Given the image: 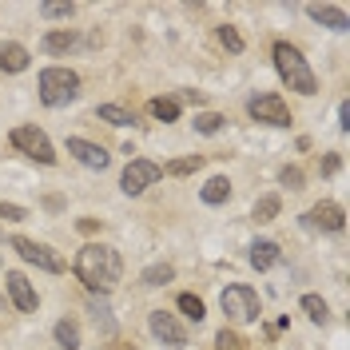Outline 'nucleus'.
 <instances>
[{
  "label": "nucleus",
  "instance_id": "obj_2",
  "mask_svg": "<svg viewBox=\"0 0 350 350\" xmlns=\"http://www.w3.org/2000/svg\"><path fill=\"white\" fill-rule=\"evenodd\" d=\"M271 56H275V68H279L283 84H291V92H299V96H314V92H319V80H314L310 64L303 60V52H299L295 44L279 40L271 48Z\"/></svg>",
  "mask_w": 350,
  "mask_h": 350
},
{
  "label": "nucleus",
  "instance_id": "obj_17",
  "mask_svg": "<svg viewBox=\"0 0 350 350\" xmlns=\"http://www.w3.org/2000/svg\"><path fill=\"white\" fill-rule=\"evenodd\" d=\"M28 60H32V56H28L24 44H4V48H0V72H12V76H16V72L28 68Z\"/></svg>",
  "mask_w": 350,
  "mask_h": 350
},
{
  "label": "nucleus",
  "instance_id": "obj_10",
  "mask_svg": "<svg viewBox=\"0 0 350 350\" xmlns=\"http://www.w3.org/2000/svg\"><path fill=\"white\" fill-rule=\"evenodd\" d=\"M4 286H8V299H12V306H16V310H24V314H32V310L40 306V299H36V291H32V283L24 279L21 271H8V275H4Z\"/></svg>",
  "mask_w": 350,
  "mask_h": 350
},
{
  "label": "nucleus",
  "instance_id": "obj_20",
  "mask_svg": "<svg viewBox=\"0 0 350 350\" xmlns=\"http://www.w3.org/2000/svg\"><path fill=\"white\" fill-rule=\"evenodd\" d=\"M299 306H303V314H306V319H310V323H319V327H323V323L330 319V306L323 303L319 295H303V299H299Z\"/></svg>",
  "mask_w": 350,
  "mask_h": 350
},
{
  "label": "nucleus",
  "instance_id": "obj_24",
  "mask_svg": "<svg viewBox=\"0 0 350 350\" xmlns=\"http://www.w3.org/2000/svg\"><path fill=\"white\" fill-rule=\"evenodd\" d=\"M279 207H283V203H279V196H262L259 203H255L251 219H255V223H271V219L279 215Z\"/></svg>",
  "mask_w": 350,
  "mask_h": 350
},
{
  "label": "nucleus",
  "instance_id": "obj_7",
  "mask_svg": "<svg viewBox=\"0 0 350 350\" xmlns=\"http://www.w3.org/2000/svg\"><path fill=\"white\" fill-rule=\"evenodd\" d=\"M12 251H16L24 262H32V267L48 271V275H60V271H64V259H60L48 243H36V239H24V235H16V239H12Z\"/></svg>",
  "mask_w": 350,
  "mask_h": 350
},
{
  "label": "nucleus",
  "instance_id": "obj_27",
  "mask_svg": "<svg viewBox=\"0 0 350 350\" xmlns=\"http://www.w3.org/2000/svg\"><path fill=\"white\" fill-rule=\"evenodd\" d=\"M223 124H227V120H223L219 111H199V116H196V131H199V135H215Z\"/></svg>",
  "mask_w": 350,
  "mask_h": 350
},
{
  "label": "nucleus",
  "instance_id": "obj_11",
  "mask_svg": "<svg viewBox=\"0 0 350 350\" xmlns=\"http://www.w3.org/2000/svg\"><path fill=\"white\" fill-rule=\"evenodd\" d=\"M68 155H76L84 167H92V172H104L111 163V155L100 148V144H92V139H80V135H72L68 139Z\"/></svg>",
  "mask_w": 350,
  "mask_h": 350
},
{
  "label": "nucleus",
  "instance_id": "obj_25",
  "mask_svg": "<svg viewBox=\"0 0 350 350\" xmlns=\"http://www.w3.org/2000/svg\"><path fill=\"white\" fill-rule=\"evenodd\" d=\"M179 310H183L191 323H203V319H207V306H203L199 295H179Z\"/></svg>",
  "mask_w": 350,
  "mask_h": 350
},
{
  "label": "nucleus",
  "instance_id": "obj_28",
  "mask_svg": "<svg viewBox=\"0 0 350 350\" xmlns=\"http://www.w3.org/2000/svg\"><path fill=\"white\" fill-rule=\"evenodd\" d=\"M219 44L227 52H243V36L235 32V24H219Z\"/></svg>",
  "mask_w": 350,
  "mask_h": 350
},
{
  "label": "nucleus",
  "instance_id": "obj_9",
  "mask_svg": "<svg viewBox=\"0 0 350 350\" xmlns=\"http://www.w3.org/2000/svg\"><path fill=\"white\" fill-rule=\"evenodd\" d=\"M148 327H152V334L159 342H167V347H187L183 323H179L175 314H167V310H152V314H148Z\"/></svg>",
  "mask_w": 350,
  "mask_h": 350
},
{
  "label": "nucleus",
  "instance_id": "obj_22",
  "mask_svg": "<svg viewBox=\"0 0 350 350\" xmlns=\"http://www.w3.org/2000/svg\"><path fill=\"white\" fill-rule=\"evenodd\" d=\"M92 314H96V327L104 330V334H111V330H116V323H111V310H108V295H92Z\"/></svg>",
  "mask_w": 350,
  "mask_h": 350
},
{
  "label": "nucleus",
  "instance_id": "obj_18",
  "mask_svg": "<svg viewBox=\"0 0 350 350\" xmlns=\"http://www.w3.org/2000/svg\"><path fill=\"white\" fill-rule=\"evenodd\" d=\"M172 279H175V267H172V262H152V267L139 275V283H144V286H167Z\"/></svg>",
  "mask_w": 350,
  "mask_h": 350
},
{
  "label": "nucleus",
  "instance_id": "obj_3",
  "mask_svg": "<svg viewBox=\"0 0 350 350\" xmlns=\"http://www.w3.org/2000/svg\"><path fill=\"white\" fill-rule=\"evenodd\" d=\"M80 96V76L72 68H44L40 72V104L44 108H64Z\"/></svg>",
  "mask_w": 350,
  "mask_h": 350
},
{
  "label": "nucleus",
  "instance_id": "obj_16",
  "mask_svg": "<svg viewBox=\"0 0 350 350\" xmlns=\"http://www.w3.org/2000/svg\"><path fill=\"white\" fill-rule=\"evenodd\" d=\"M76 44H80V36H76V32H68V28H56V32H48V36L40 40V48L48 52V56H64V52H72Z\"/></svg>",
  "mask_w": 350,
  "mask_h": 350
},
{
  "label": "nucleus",
  "instance_id": "obj_8",
  "mask_svg": "<svg viewBox=\"0 0 350 350\" xmlns=\"http://www.w3.org/2000/svg\"><path fill=\"white\" fill-rule=\"evenodd\" d=\"M159 175H163L159 163H152V159H131L128 167H124V175H120V187H124V196H144Z\"/></svg>",
  "mask_w": 350,
  "mask_h": 350
},
{
  "label": "nucleus",
  "instance_id": "obj_6",
  "mask_svg": "<svg viewBox=\"0 0 350 350\" xmlns=\"http://www.w3.org/2000/svg\"><path fill=\"white\" fill-rule=\"evenodd\" d=\"M247 111H251V120H259V124L291 128V108H286V100L279 92H259V96H251V100H247Z\"/></svg>",
  "mask_w": 350,
  "mask_h": 350
},
{
  "label": "nucleus",
  "instance_id": "obj_31",
  "mask_svg": "<svg viewBox=\"0 0 350 350\" xmlns=\"http://www.w3.org/2000/svg\"><path fill=\"white\" fill-rule=\"evenodd\" d=\"M279 183H283V187H303V172H299V167H283V172H279Z\"/></svg>",
  "mask_w": 350,
  "mask_h": 350
},
{
  "label": "nucleus",
  "instance_id": "obj_19",
  "mask_svg": "<svg viewBox=\"0 0 350 350\" xmlns=\"http://www.w3.org/2000/svg\"><path fill=\"white\" fill-rule=\"evenodd\" d=\"M96 116H100L104 124H116V128H131V124H135V116H131L128 108H120V104H100Z\"/></svg>",
  "mask_w": 350,
  "mask_h": 350
},
{
  "label": "nucleus",
  "instance_id": "obj_26",
  "mask_svg": "<svg viewBox=\"0 0 350 350\" xmlns=\"http://www.w3.org/2000/svg\"><path fill=\"white\" fill-rule=\"evenodd\" d=\"M203 167V155H183V159H172L163 172L167 175H191V172H199Z\"/></svg>",
  "mask_w": 350,
  "mask_h": 350
},
{
  "label": "nucleus",
  "instance_id": "obj_21",
  "mask_svg": "<svg viewBox=\"0 0 350 350\" xmlns=\"http://www.w3.org/2000/svg\"><path fill=\"white\" fill-rule=\"evenodd\" d=\"M52 334H56V342H60L64 350H80V327H76L72 319H60Z\"/></svg>",
  "mask_w": 350,
  "mask_h": 350
},
{
  "label": "nucleus",
  "instance_id": "obj_4",
  "mask_svg": "<svg viewBox=\"0 0 350 350\" xmlns=\"http://www.w3.org/2000/svg\"><path fill=\"white\" fill-rule=\"evenodd\" d=\"M219 306H223V314H227L231 323H255V319L262 314L259 291H251L247 283L223 286V295H219Z\"/></svg>",
  "mask_w": 350,
  "mask_h": 350
},
{
  "label": "nucleus",
  "instance_id": "obj_30",
  "mask_svg": "<svg viewBox=\"0 0 350 350\" xmlns=\"http://www.w3.org/2000/svg\"><path fill=\"white\" fill-rule=\"evenodd\" d=\"M0 219H4V223H21V219H28V211L16 207V203H0Z\"/></svg>",
  "mask_w": 350,
  "mask_h": 350
},
{
  "label": "nucleus",
  "instance_id": "obj_14",
  "mask_svg": "<svg viewBox=\"0 0 350 350\" xmlns=\"http://www.w3.org/2000/svg\"><path fill=\"white\" fill-rule=\"evenodd\" d=\"M279 259H283L279 243H271V239H255L251 243V267H255V271H271Z\"/></svg>",
  "mask_w": 350,
  "mask_h": 350
},
{
  "label": "nucleus",
  "instance_id": "obj_23",
  "mask_svg": "<svg viewBox=\"0 0 350 350\" xmlns=\"http://www.w3.org/2000/svg\"><path fill=\"white\" fill-rule=\"evenodd\" d=\"M152 116L155 120H163V124H175V120H179V100H172V96L152 100Z\"/></svg>",
  "mask_w": 350,
  "mask_h": 350
},
{
  "label": "nucleus",
  "instance_id": "obj_33",
  "mask_svg": "<svg viewBox=\"0 0 350 350\" xmlns=\"http://www.w3.org/2000/svg\"><path fill=\"white\" fill-rule=\"evenodd\" d=\"M338 131H350V104H338Z\"/></svg>",
  "mask_w": 350,
  "mask_h": 350
},
{
  "label": "nucleus",
  "instance_id": "obj_13",
  "mask_svg": "<svg viewBox=\"0 0 350 350\" xmlns=\"http://www.w3.org/2000/svg\"><path fill=\"white\" fill-rule=\"evenodd\" d=\"M306 16L314 24H327L334 32H347L350 21H347V8H334V4H306Z\"/></svg>",
  "mask_w": 350,
  "mask_h": 350
},
{
  "label": "nucleus",
  "instance_id": "obj_15",
  "mask_svg": "<svg viewBox=\"0 0 350 350\" xmlns=\"http://www.w3.org/2000/svg\"><path fill=\"white\" fill-rule=\"evenodd\" d=\"M199 199H203L207 207H219V203H227V199H231V179H227V175H211V179L203 183Z\"/></svg>",
  "mask_w": 350,
  "mask_h": 350
},
{
  "label": "nucleus",
  "instance_id": "obj_12",
  "mask_svg": "<svg viewBox=\"0 0 350 350\" xmlns=\"http://www.w3.org/2000/svg\"><path fill=\"white\" fill-rule=\"evenodd\" d=\"M306 223L319 227V231H342V227H347V215H342L338 203H319V207L306 211Z\"/></svg>",
  "mask_w": 350,
  "mask_h": 350
},
{
  "label": "nucleus",
  "instance_id": "obj_29",
  "mask_svg": "<svg viewBox=\"0 0 350 350\" xmlns=\"http://www.w3.org/2000/svg\"><path fill=\"white\" fill-rule=\"evenodd\" d=\"M72 12H76V4H52V0L40 4V16H48V21H68Z\"/></svg>",
  "mask_w": 350,
  "mask_h": 350
},
{
  "label": "nucleus",
  "instance_id": "obj_32",
  "mask_svg": "<svg viewBox=\"0 0 350 350\" xmlns=\"http://www.w3.org/2000/svg\"><path fill=\"white\" fill-rule=\"evenodd\" d=\"M219 350H239V338H235V334H231V330H219Z\"/></svg>",
  "mask_w": 350,
  "mask_h": 350
},
{
  "label": "nucleus",
  "instance_id": "obj_5",
  "mask_svg": "<svg viewBox=\"0 0 350 350\" xmlns=\"http://www.w3.org/2000/svg\"><path fill=\"white\" fill-rule=\"evenodd\" d=\"M12 148L24 152L28 159H36V163H44V167L56 163V148H52V139H48L36 124H21V128H12Z\"/></svg>",
  "mask_w": 350,
  "mask_h": 350
},
{
  "label": "nucleus",
  "instance_id": "obj_34",
  "mask_svg": "<svg viewBox=\"0 0 350 350\" xmlns=\"http://www.w3.org/2000/svg\"><path fill=\"white\" fill-rule=\"evenodd\" d=\"M338 167H342V159H338V155H330L327 163H323V175H334Z\"/></svg>",
  "mask_w": 350,
  "mask_h": 350
},
{
  "label": "nucleus",
  "instance_id": "obj_1",
  "mask_svg": "<svg viewBox=\"0 0 350 350\" xmlns=\"http://www.w3.org/2000/svg\"><path fill=\"white\" fill-rule=\"evenodd\" d=\"M76 279L92 291V295H111L120 279H124V259L116 255V247L104 243H88L76 255Z\"/></svg>",
  "mask_w": 350,
  "mask_h": 350
}]
</instances>
